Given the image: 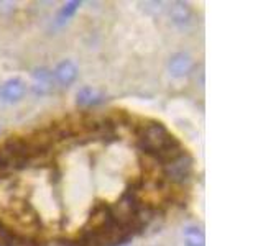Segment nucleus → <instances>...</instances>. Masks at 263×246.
I'll return each mask as SVG.
<instances>
[{
    "label": "nucleus",
    "mask_w": 263,
    "mask_h": 246,
    "mask_svg": "<svg viewBox=\"0 0 263 246\" xmlns=\"http://www.w3.org/2000/svg\"><path fill=\"white\" fill-rule=\"evenodd\" d=\"M137 136L140 150L155 159H160L163 164L184 151L178 138L160 121H148L146 125H142Z\"/></svg>",
    "instance_id": "1"
},
{
    "label": "nucleus",
    "mask_w": 263,
    "mask_h": 246,
    "mask_svg": "<svg viewBox=\"0 0 263 246\" xmlns=\"http://www.w3.org/2000/svg\"><path fill=\"white\" fill-rule=\"evenodd\" d=\"M193 164H194V161L191 156H189L186 151H183L181 154H178L176 158H173L163 164V174L170 182L181 184V182H184V180H187L189 176H191Z\"/></svg>",
    "instance_id": "2"
},
{
    "label": "nucleus",
    "mask_w": 263,
    "mask_h": 246,
    "mask_svg": "<svg viewBox=\"0 0 263 246\" xmlns=\"http://www.w3.org/2000/svg\"><path fill=\"white\" fill-rule=\"evenodd\" d=\"M25 92H27V84L20 77H12L4 82V86L0 87V97L4 102L13 104L23 98Z\"/></svg>",
    "instance_id": "3"
},
{
    "label": "nucleus",
    "mask_w": 263,
    "mask_h": 246,
    "mask_svg": "<svg viewBox=\"0 0 263 246\" xmlns=\"http://www.w3.org/2000/svg\"><path fill=\"white\" fill-rule=\"evenodd\" d=\"M194 68V63H193V57L189 56L187 53H176L170 57V63H168V71L173 77H184L187 76L189 72L193 71Z\"/></svg>",
    "instance_id": "4"
},
{
    "label": "nucleus",
    "mask_w": 263,
    "mask_h": 246,
    "mask_svg": "<svg viewBox=\"0 0 263 246\" xmlns=\"http://www.w3.org/2000/svg\"><path fill=\"white\" fill-rule=\"evenodd\" d=\"M54 79L53 72L46 68H38L33 71V94L35 95H46L53 89Z\"/></svg>",
    "instance_id": "5"
},
{
    "label": "nucleus",
    "mask_w": 263,
    "mask_h": 246,
    "mask_svg": "<svg viewBox=\"0 0 263 246\" xmlns=\"http://www.w3.org/2000/svg\"><path fill=\"white\" fill-rule=\"evenodd\" d=\"M78 77V66L71 59H64L56 66L53 71V79L60 86H71Z\"/></svg>",
    "instance_id": "6"
},
{
    "label": "nucleus",
    "mask_w": 263,
    "mask_h": 246,
    "mask_svg": "<svg viewBox=\"0 0 263 246\" xmlns=\"http://www.w3.org/2000/svg\"><path fill=\"white\" fill-rule=\"evenodd\" d=\"M171 22L176 25L178 28H187L193 23V10L191 7L184 2H175L171 4L170 8Z\"/></svg>",
    "instance_id": "7"
},
{
    "label": "nucleus",
    "mask_w": 263,
    "mask_h": 246,
    "mask_svg": "<svg viewBox=\"0 0 263 246\" xmlns=\"http://www.w3.org/2000/svg\"><path fill=\"white\" fill-rule=\"evenodd\" d=\"M76 102L81 107H94L104 102V92L96 87H82L76 94Z\"/></svg>",
    "instance_id": "8"
},
{
    "label": "nucleus",
    "mask_w": 263,
    "mask_h": 246,
    "mask_svg": "<svg viewBox=\"0 0 263 246\" xmlns=\"http://www.w3.org/2000/svg\"><path fill=\"white\" fill-rule=\"evenodd\" d=\"M0 246H36V243H31L27 238L18 236L0 221Z\"/></svg>",
    "instance_id": "9"
},
{
    "label": "nucleus",
    "mask_w": 263,
    "mask_h": 246,
    "mask_svg": "<svg viewBox=\"0 0 263 246\" xmlns=\"http://www.w3.org/2000/svg\"><path fill=\"white\" fill-rule=\"evenodd\" d=\"M183 236L186 246H205V236L199 227L187 225L183 232Z\"/></svg>",
    "instance_id": "10"
},
{
    "label": "nucleus",
    "mask_w": 263,
    "mask_h": 246,
    "mask_svg": "<svg viewBox=\"0 0 263 246\" xmlns=\"http://www.w3.org/2000/svg\"><path fill=\"white\" fill-rule=\"evenodd\" d=\"M81 7V2H69V4H66L63 8H61V12L60 15H58V20H60V23L66 22V20H69L71 16L78 12V8Z\"/></svg>",
    "instance_id": "11"
},
{
    "label": "nucleus",
    "mask_w": 263,
    "mask_h": 246,
    "mask_svg": "<svg viewBox=\"0 0 263 246\" xmlns=\"http://www.w3.org/2000/svg\"><path fill=\"white\" fill-rule=\"evenodd\" d=\"M163 2H146L145 4V10L146 12H152L153 10V13L155 15H158V13H161L163 12Z\"/></svg>",
    "instance_id": "12"
},
{
    "label": "nucleus",
    "mask_w": 263,
    "mask_h": 246,
    "mask_svg": "<svg viewBox=\"0 0 263 246\" xmlns=\"http://www.w3.org/2000/svg\"><path fill=\"white\" fill-rule=\"evenodd\" d=\"M8 166H10V161H8L7 154L4 153V150H0V171L7 169Z\"/></svg>",
    "instance_id": "13"
},
{
    "label": "nucleus",
    "mask_w": 263,
    "mask_h": 246,
    "mask_svg": "<svg viewBox=\"0 0 263 246\" xmlns=\"http://www.w3.org/2000/svg\"><path fill=\"white\" fill-rule=\"evenodd\" d=\"M120 246H132V243L128 241V243H123V244H120Z\"/></svg>",
    "instance_id": "14"
}]
</instances>
